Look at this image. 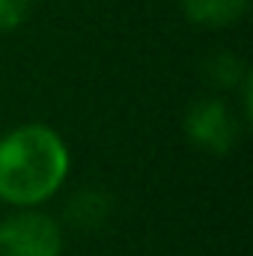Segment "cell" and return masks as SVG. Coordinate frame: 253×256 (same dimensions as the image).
<instances>
[{
	"label": "cell",
	"instance_id": "6da1fadb",
	"mask_svg": "<svg viewBox=\"0 0 253 256\" xmlns=\"http://www.w3.org/2000/svg\"><path fill=\"white\" fill-rule=\"evenodd\" d=\"M72 170V152L51 126L27 122L0 137V200L39 208L57 196Z\"/></svg>",
	"mask_w": 253,
	"mask_h": 256
},
{
	"label": "cell",
	"instance_id": "7a4b0ae2",
	"mask_svg": "<svg viewBox=\"0 0 253 256\" xmlns=\"http://www.w3.org/2000/svg\"><path fill=\"white\" fill-rule=\"evenodd\" d=\"M66 238L57 218L18 208L0 220V256H63Z\"/></svg>",
	"mask_w": 253,
	"mask_h": 256
},
{
	"label": "cell",
	"instance_id": "3957f363",
	"mask_svg": "<svg viewBox=\"0 0 253 256\" xmlns=\"http://www.w3.org/2000/svg\"><path fill=\"white\" fill-rule=\"evenodd\" d=\"M185 134L196 149L212 152V155H226L238 143L242 126H238V116L232 114V108L224 98L206 96V98H196L188 108Z\"/></svg>",
	"mask_w": 253,
	"mask_h": 256
},
{
	"label": "cell",
	"instance_id": "277c9868",
	"mask_svg": "<svg viewBox=\"0 0 253 256\" xmlns=\"http://www.w3.org/2000/svg\"><path fill=\"white\" fill-rule=\"evenodd\" d=\"M110 214H114V200L98 185L74 191L66 202V220L74 230H98V226L108 224Z\"/></svg>",
	"mask_w": 253,
	"mask_h": 256
},
{
	"label": "cell",
	"instance_id": "5b68a950",
	"mask_svg": "<svg viewBox=\"0 0 253 256\" xmlns=\"http://www.w3.org/2000/svg\"><path fill=\"white\" fill-rule=\"evenodd\" d=\"M250 9V0H182V12L190 24L206 30H224L238 24Z\"/></svg>",
	"mask_w": 253,
	"mask_h": 256
},
{
	"label": "cell",
	"instance_id": "8992f818",
	"mask_svg": "<svg viewBox=\"0 0 253 256\" xmlns=\"http://www.w3.org/2000/svg\"><path fill=\"white\" fill-rule=\"evenodd\" d=\"M248 72H250L248 63L232 51H214L202 63V74L208 78V84L214 90H238V84L244 80Z\"/></svg>",
	"mask_w": 253,
	"mask_h": 256
},
{
	"label": "cell",
	"instance_id": "52a82bcc",
	"mask_svg": "<svg viewBox=\"0 0 253 256\" xmlns=\"http://www.w3.org/2000/svg\"><path fill=\"white\" fill-rule=\"evenodd\" d=\"M33 0H0V33L18 30L30 15Z\"/></svg>",
	"mask_w": 253,
	"mask_h": 256
}]
</instances>
